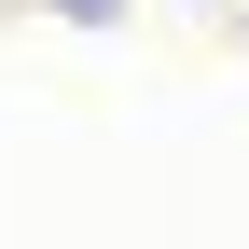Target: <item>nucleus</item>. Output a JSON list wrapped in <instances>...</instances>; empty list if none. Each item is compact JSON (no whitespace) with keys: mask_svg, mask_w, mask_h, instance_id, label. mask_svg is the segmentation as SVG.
I'll return each instance as SVG.
<instances>
[{"mask_svg":"<svg viewBox=\"0 0 249 249\" xmlns=\"http://www.w3.org/2000/svg\"><path fill=\"white\" fill-rule=\"evenodd\" d=\"M70 14H111V0H70Z\"/></svg>","mask_w":249,"mask_h":249,"instance_id":"nucleus-1","label":"nucleus"}]
</instances>
